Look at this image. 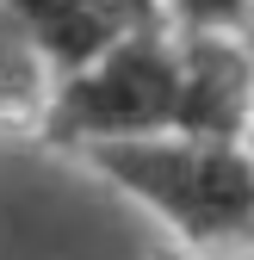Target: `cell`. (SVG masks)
Wrapping results in <instances>:
<instances>
[{
  "mask_svg": "<svg viewBox=\"0 0 254 260\" xmlns=\"http://www.w3.org/2000/svg\"><path fill=\"white\" fill-rule=\"evenodd\" d=\"M0 13L19 25V38L38 50L50 87L81 75L87 62L106 50L149 38V31H174L162 0H0Z\"/></svg>",
  "mask_w": 254,
  "mask_h": 260,
  "instance_id": "cell-3",
  "label": "cell"
},
{
  "mask_svg": "<svg viewBox=\"0 0 254 260\" xmlns=\"http://www.w3.org/2000/svg\"><path fill=\"white\" fill-rule=\"evenodd\" d=\"M180 100V62H174V31H149L106 50L81 75L50 87V106L38 130L62 149H106V143H143L174 130Z\"/></svg>",
  "mask_w": 254,
  "mask_h": 260,
  "instance_id": "cell-2",
  "label": "cell"
},
{
  "mask_svg": "<svg viewBox=\"0 0 254 260\" xmlns=\"http://www.w3.org/2000/svg\"><path fill=\"white\" fill-rule=\"evenodd\" d=\"M242 31H248V38H254V7H248V25H242Z\"/></svg>",
  "mask_w": 254,
  "mask_h": 260,
  "instance_id": "cell-8",
  "label": "cell"
},
{
  "mask_svg": "<svg viewBox=\"0 0 254 260\" xmlns=\"http://www.w3.org/2000/svg\"><path fill=\"white\" fill-rule=\"evenodd\" d=\"M112 186H124L143 211H155L180 242H254V161L242 143H193V137H143L81 149Z\"/></svg>",
  "mask_w": 254,
  "mask_h": 260,
  "instance_id": "cell-1",
  "label": "cell"
},
{
  "mask_svg": "<svg viewBox=\"0 0 254 260\" xmlns=\"http://www.w3.org/2000/svg\"><path fill=\"white\" fill-rule=\"evenodd\" d=\"M162 7H168L174 31H224V38H236V31L248 25L254 0H162Z\"/></svg>",
  "mask_w": 254,
  "mask_h": 260,
  "instance_id": "cell-6",
  "label": "cell"
},
{
  "mask_svg": "<svg viewBox=\"0 0 254 260\" xmlns=\"http://www.w3.org/2000/svg\"><path fill=\"white\" fill-rule=\"evenodd\" d=\"M50 106V75L38 50L19 38V25L0 13V130L7 124H38Z\"/></svg>",
  "mask_w": 254,
  "mask_h": 260,
  "instance_id": "cell-5",
  "label": "cell"
},
{
  "mask_svg": "<svg viewBox=\"0 0 254 260\" xmlns=\"http://www.w3.org/2000/svg\"><path fill=\"white\" fill-rule=\"evenodd\" d=\"M242 149H248V161H254V124H248V137H242Z\"/></svg>",
  "mask_w": 254,
  "mask_h": 260,
  "instance_id": "cell-7",
  "label": "cell"
},
{
  "mask_svg": "<svg viewBox=\"0 0 254 260\" xmlns=\"http://www.w3.org/2000/svg\"><path fill=\"white\" fill-rule=\"evenodd\" d=\"M180 100L168 137L193 143H242L254 124V56L224 31H174Z\"/></svg>",
  "mask_w": 254,
  "mask_h": 260,
  "instance_id": "cell-4",
  "label": "cell"
}]
</instances>
